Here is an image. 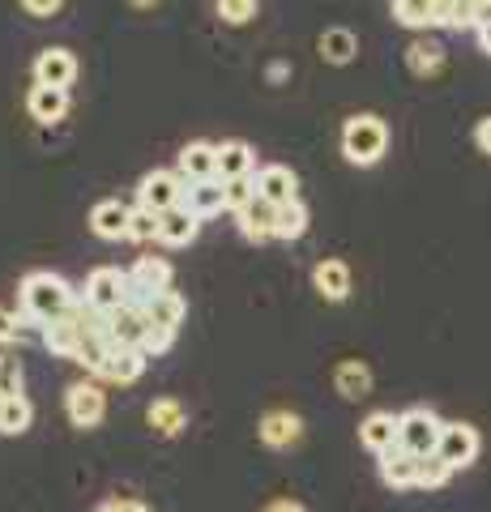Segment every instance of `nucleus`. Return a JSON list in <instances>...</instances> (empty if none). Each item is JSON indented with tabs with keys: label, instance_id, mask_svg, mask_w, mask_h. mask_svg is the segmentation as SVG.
<instances>
[{
	"label": "nucleus",
	"instance_id": "nucleus-1",
	"mask_svg": "<svg viewBox=\"0 0 491 512\" xmlns=\"http://www.w3.org/2000/svg\"><path fill=\"white\" fill-rule=\"evenodd\" d=\"M77 303H82V295H77L60 274H52V269H35V274L22 278V316L35 320L39 329L47 320L73 316Z\"/></svg>",
	"mask_w": 491,
	"mask_h": 512
},
{
	"label": "nucleus",
	"instance_id": "nucleus-2",
	"mask_svg": "<svg viewBox=\"0 0 491 512\" xmlns=\"http://www.w3.org/2000/svg\"><path fill=\"white\" fill-rule=\"evenodd\" d=\"M389 150V128L380 116H351L342 124V154L355 167H376Z\"/></svg>",
	"mask_w": 491,
	"mask_h": 512
},
{
	"label": "nucleus",
	"instance_id": "nucleus-3",
	"mask_svg": "<svg viewBox=\"0 0 491 512\" xmlns=\"http://www.w3.org/2000/svg\"><path fill=\"white\" fill-rule=\"evenodd\" d=\"M440 427L445 423L436 419V410L410 406L406 414H398V444L406 448V453L427 457V453H436V444H440Z\"/></svg>",
	"mask_w": 491,
	"mask_h": 512
},
{
	"label": "nucleus",
	"instance_id": "nucleus-4",
	"mask_svg": "<svg viewBox=\"0 0 491 512\" xmlns=\"http://www.w3.org/2000/svg\"><path fill=\"white\" fill-rule=\"evenodd\" d=\"M184 175L180 171H146L137 184V205L141 210H154V214H167L184 205Z\"/></svg>",
	"mask_w": 491,
	"mask_h": 512
},
{
	"label": "nucleus",
	"instance_id": "nucleus-5",
	"mask_svg": "<svg viewBox=\"0 0 491 512\" xmlns=\"http://www.w3.org/2000/svg\"><path fill=\"white\" fill-rule=\"evenodd\" d=\"M82 299L90 303V308H99V312H116L129 303V274L116 265H99L94 274L86 278V291Z\"/></svg>",
	"mask_w": 491,
	"mask_h": 512
},
{
	"label": "nucleus",
	"instance_id": "nucleus-6",
	"mask_svg": "<svg viewBox=\"0 0 491 512\" xmlns=\"http://www.w3.org/2000/svg\"><path fill=\"white\" fill-rule=\"evenodd\" d=\"M65 410H69L73 427L90 431V427H99L107 419V393L94 380H82V384H73V389L65 393Z\"/></svg>",
	"mask_w": 491,
	"mask_h": 512
},
{
	"label": "nucleus",
	"instance_id": "nucleus-7",
	"mask_svg": "<svg viewBox=\"0 0 491 512\" xmlns=\"http://www.w3.org/2000/svg\"><path fill=\"white\" fill-rule=\"evenodd\" d=\"M158 291H171V261L167 256H137L129 269V303H141Z\"/></svg>",
	"mask_w": 491,
	"mask_h": 512
},
{
	"label": "nucleus",
	"instance_id": "nucleus-8",
	"mask_svg": "<svg viewBox=\"0 0 491 512\" xmlns=\"http://www.w3.org/2000/svg\"><path fill=\"white\" fill-rule=\"evenodd\" d=\"M436 453L445 457L453 470L474 466V457H479V431H474L470 423H445V427H440Z\"/></svg>",
	"mask_w": 491,
	"mask_h": 512
},
{
	"label": "nucleus",
	"instance_id": "nucleus-9",
	"mask_svg": "<svg viewBox=\"0 0 491 512\" xmlns=\"http://www.w3.org/2000/svg\"><path fill=\"white\" fill-rule=\"evenodd\" d=\"M77 77V60L69 47H43L35 56V86H56V90H69Z\"/></svg>",
	"mask_w": 491,
	"mask_h": 512
},
{
	"label": "nucleus",
	"instance_id": "nucleus-10",
	"mask_svg": "<svg viewBox=\"0 0 491 512\" xmlns=\"http://www.w3.org/2000/svg\"><path fill=\"white\" fill-rule=\"evenodd\" d=\"M150 320L146 312L137 308V303H124V308L112 312V325H107V338H112V346H129V350H141L150 338Z\"/></svg>",
	"mask_w": 491,
	"mask_h": 512
},
{
	"label": "nucleus",
	"instance_id": "nucleus-11",
	"mask_svg": "<svg viewBox=\"0 0 491 512\" xmlns=\"http://www.w3.org/2000/svg\"><path fill=\"white\" fill-rule=\"evenodd\" d=\"M376 461H380V483H385V487H393V491L419 487V457H415V453H406L402 444L385 448V453H380Z\"/></svg>",
	"mask_w": 491,
	"mask_h": 512
},
{
	"label": "nucleus",
	"instance_id": "nucleus-12",
	"mask_svg": "<svg viewBox=\"0 0 491 512\" xmlns=\"http://www.w3.org/2000/svg\"><path fill=\"white\" fill-rule=\"evenodd\" d=\"M257 197H265L269 205H291V201H299V180H295V171L291 167H282V163H269V167H261L257 175Z\"/></svg>",
	"mask_w": 491,
	"mask_h": 512
},
{
	"label": "nucleus",
	"instance_id": "nucleus-13",
	"mask_svg": "<svg viewBox=\"0 0 491 512\" xmlns=\"http://www.w3.org/2000/svg\"><path fill=\"white\" fill-rule=\"evenodd\" d=\"M453 5V0H449ZM449 5L445 0H393V18L410 30H427V26H449Z\"/></svg>",
	"mask_w": 491,
	"mask_h": 512
},
{
	"label": "nucleus",
	"instance_id": "nucleus-14",
	"mask_svg": "<svg viewBox=\"0 0 491 512\" xmlns=\"http://www.w3.org/2000/svg\"><path fill=\"white\" fill-rule=\"evenodd\" d=\"M180 175H184V184L218 180V146L214 141H188L180 150Z\"/></svg>",
	"mask_w": 491,
	"mask_h": 512
},
{
	"label": "nucleus",
	"instance_id": "nucleus-15",
	"mask_svg": "<svg viewBox=\"0 0 491 512\" xmlns=\"http://www.w3.org/2000/svg\"><path fill=\"white\" fill-rule=\"evenodd\" d=\"M146 363H150V355H141V350L112 346V350H107V359H103V367L94 376L112 380V384H133V380H141V372H146Z\"/></svg>",
	"mask_w": 491,
	"mask_h": 512
},
{
	"label": "nucleus",
	"instance_id": "nucleus-16",
	"mask_svg": "<svg viewBox=\"0 0 491 512\" xmlns=\"http://www.w3.org/2000/svg\"><path fill=\"white\" fill-rule=\"evenodd\" d=\"M141 312H146V320L150 325H158V329H171L176 333L180 325H184V312H188V303H184V295L180 291H158V295H146L137 303Z\"/></svg>",
	"mask_w": 491,
	"mask_h": 512
},
{
	"label": "nucleus",
	"instance_id": "nucleus-17",
	"mask_svg": "<svg viewBox=\"0 0 491 512\" xmlns=\"http://www.w3.org/2000/svg\"><path fill=\"white\" fill-rule=\"evenodd\" d=\"M312 286H316L321 299L342 303L346 295H351V265L338 261V256H325V261L312 269Z\"/></svg>",
	"mask_w": 491,
	"mask_h": 512
},
{
	"label": "nucleus",
	"instance_id": "nucleus-18",
	"mask_svg": "<svg viewBox=\"0 0 491 512\" xmlns=\"http://www.w3.org/2000/svg\"><path fill=\"white\" fill-rule=\"evenodd\" d=\"M274 218H278V205H269L265 197H252L235 222H240V235L248 244H265V239H274Z\"/></svg>",
	"mask_w": 491,
	"mask_h": 512
},
{
	"label": "nucleus",
	"instance_id": "nucleus-19",
	"mask_svg": "<svg viewBox=\"0 0 491 512\" xmlns=\"http://www.w3.org/2000/svg\"><path fill=\"white\" fill-rule=\"evenodd\" d=\"M129 205L124 201H116V197H107V201H99L90 210V231L99 235V239H129Z\"/></svg>",
	"mask_w": 491,
	"mask_h": 512
},
{
	"label": "nucleus",
	"instance_id": "nucleus-20",
	"mask_svg": "<svg viewBox=\"0 0 491 512\" xmlns=\"http://www.w3.org/2000/svg\"><path fill=\"white\" fill-rule=\"evenodd\" d=\"M82 338H86V333H82V325H77V316H60V320H47V325H43V346L52 350L56 359H77V346H82Z\"/></svg>",
	"mask_w": 491,
	"mask_h": 512
},
{
	"label": "nucleus",
	"instance_id": "nucleus-21",
	"mask_svg": "<svg viewBox=\"0 0 491 512\" xmlns=\"http://www.w3.org/2000/svg\"><path fill=\"white\" fill-rule=\"evenodd\" d=\"M257 436L269 448H291V444H299V436H304V423H299V414H291V410H269L257 427Z\"/></svg>",
	"mask_w": 491,
	"mask_h": 512
},
{
	"label": "nucleus",
	"instance_id": "nucleus-22",
	"mask_svg": "<svg viewBox=\"0 0 491 512\" xmlns=\"http://www.w3.org/2000/svg\"><path fill=\"white\" fill-rule=\"evenodd\" d=\"M26 111L30 120L39 124H56L69 116V90H56V86H30L26 94Z\"/></svg>",
	"mask_w": 491,
	"mask_h": 512
},
{
	"label": "nucleus",
	"instance_id": "nucleus-23",
	"mask_svg": "<svg viewBox=\"0 0 491 512\" xmlns=\"http://www.w3.org/2000/svg\"><path fill=\"white\" fill-rule=\"evenodd\" d=\"M359 444L368 448V453H385V448L398 444V414H389V410H376L368 414V419L359 423Z\"/></svg>",
	"mask_w": 491,
	"mask_h": 512
},
{
	"label": "nucleus",
	"instance_id": "nucleus-24",
	"mask_svg": "<svg viewBox=\"0 0 491 512\" xmlns=\"http://www.w3.org/2000/svg\"><path fill=\"white\" fill-rule=\"evenodd\" d=\"M257 171V154H252L248 141H223L218 146V180H248Z\"/></svg>",
	"mask_w": 491,
	"mask_h": 512
},
{
	"label": "nucleus",
	"instance_id": "nucleus-25",
	"mask_svg": "<svg viewBox=\"0 0 491 512\" xmlns=\"http://www.w3.org/2000/svg\"><path fill=\"white\" fill-rule=\"evenodd\" d=\"M184 210L193 218H214L227 210V197H223V180H201V184H188L184 188Z\"/></svg>",
	"mask_w": 491,
	"mask_h": 512
},
{
	"label": "nucleus",
	"instance_id": "nucleus-26",
	"mask_svg": "<svg viewBox=\"0 0 491 512\" xmlns=\"http://www.w3.org/2000/svg\"><path fill=\"white\" fill-rule=\"evenodd\" d=\"M201 231V218H193L184 210V205H176V210H167L163 214V227H158V244H167V248H188L197 239Z\"/></svg>",
	"mask_w": 491,
	"mask_h": 512
},
{
	"label": "nucleus",
	"instance_id": "nucleus-27",
	"mask_svg": "<svg viewBox=\"0 0 491 512\" xmlns=\"http://www.w3.org/2000/svg\"><path fill=\"white\" fill-rule=\"evenodd\" d=\"M146 423L154 427V436H180V431L188 427V410L176 402V397H158V402H150L146 410Z\"/></svg>",
	"mask_w": 491,
	"mask_h": 512
},
{
	"label": "nucleus",
	"instance_id": "nucleus-28",
	"mask_svg": "<svg viewBox=\"0 0 491 512\" xmlns=\"http://www.w3.org/2000/svg\"><path fill=\"white\" fill-rule=\"evenodd\" d=\"M334 389L346 397V402H359V397H368L372 393V372H368V363H359V359H346L334 367Z\"/></svg>",
	"mask_w": 491,
	"mask_h": 512
},
{
	"label": "nucleus",
	"instance_id": "nucleus-29",
	"mask_svg": "<svg viewBox=\"0 0 491 512\" xmlns=\"http://www.w3.org/2000/svg\"><path fill=\"white\" fill-rule=\"evenodd\" d=\"M30 419H35V406L26 402V393H13L0 402V436H22Z\"/></svg>",
	"mask_w": 491,
	"mask_h": 512
},
{
	"label": "nucleus",
	"instance_id": "nucleus-30",
	"mask_svg": "<svg viewBox=\"0 0 491 512\" xmlns=\"http://www.w3.org/2000/svg\"><path fill=\"white\" fill-rule=\"evenodd\" d=\"M355 52H359V39H355L346 26H329L325 35H321V56H325L329 64H351Z\"/></svg>",
	"mask_w": 491,
	"mask_h": 512
},
{
	"label": "nucleus",
	"instance_id": "nucleus-31",
	"mask_svg": "<svg viewBox=\"0 0 491 512\" xmlns=\"http://www.w3.org/2000/svg\"><path fill=\"white\" fill-rule=\"evenodd\" d=\"M308 231V205L304 201H291V205H278V218H274V239H304Z\"/></svg>",
	"mask_w": 491,
	"mask_h": 512
},
{
	"label": "nucleus",
	"instance_id": "nucleus-32",
	"mask_svg": "<svg viewBox=\"0 0 491 512\" xmlns=\"http://www.w3.org/2000/svg\"><path fill=\"white\" fill-rule=\"evenodd\" d=\"M406 64H410V73L432 77V73L445 69V47H440V43H410Z\"/></svg>",
	"mask_w": 491,
	"mask_h": 512
},
{
	"label": "nucleus",
	"instance_id": "nucleus-33",
	"mask_svg": "<svg viewBox=\"0 0 491 512\" xmlns=\"http://www.w3.org/2000/svg\"><path fill=\"white\" fill-rule=\"evenodd\" d=\"M453 474H457V470H453V466H449V461L440 457V453H427V457H419V491H440V487H445Z\"/></svg>",
	"mask_w": 491,
	"mask_h": 512
},
{
	"label": "nucleus",
	"instance_id": "nucleus-34",
	"mask_svg": "<svg viewBox=\"0 0 491 512\" xmlns=\"http://www.w3.org/2000/svg\"><path fill=\"white\" fill-rule=\"evenodd\" d=\"M158 227H163V214L141 210V205L129 214V239H137V244H154V239H158Z\"/></svg>",
	"mask_w": 491,
	"mask_h": 512
},
{
	"label": "nucleus",
	"instance_id": "nucleus-35",
	"mask_svg": "<svg viewBox=\"0 0 491 512\" xmlns=\"http://www.w3.org/2000/svg\"><path fill=\"white\" fill-rule=\"evenodd\" d=\"M218 5V18H223L227 26H244L257 18V0H214Z\"/></svg>",
	"mask_w": 491,
	"mask_h": 512
},
{
	"label": "nucleus",
	"instance_id": "nucleus-36",
	"mask_svg": "<svg viewBox=\"0 0 491 512\" xmlns=\"http://www.w3.org/2000/svg\"><path fill=\"white\" fill-rule=\"evenodd\" d=\"M223 197H227V214H240L244 205L257 197V180H252V175H248V180H227L223 184Z\"/></svg>",
	"mask_w": 491,
	"mask_h": 512
},
{
	"label": "nucleus",
	"instance_id": "nucleus-37",
	"mask_svg": "<svg viewBox=\"0 0 491 512\" xmlns=\"http://www.w3.org/2000/svg\"><path fill=\"white\" fill-rule=\"evenodd\" d=\"M22 393V363L13 355H0V397Z\"/></svg>",
	"mask_w": 491,
	"mask_h": 512
},
{
	"label": "nucleus",
	"instance_id": "nucleus-38",
	"mask_svg": "<svg viewBox=\"0 0 491 512\" xmlns=\"http://www.w3.org/2000/svg\"><path fill=\"white\" fill-rule=\"evenodd\" d=\"M18 338H22V316H18V312H9L5 303H0V346L18 342Z\"/></svg>",
	"mask_w": 491,
	"mask_h": 512
},
{
	"label": "nucleus",
	"instance_id": "nucleus-39",
	"mask_svg": "<svg viewBox=\"0 0 491 512\" xmlns=\"http://www.w3.org/2000/svg\"><path fill=\"white\" fill-rule=\"evenodd\" d=\"M171 342H176V333L171 329H150V338H146V346H141V355H163V350H171Z\"/></svg>",
	"mask_w": 491,
	"mask_h": 512
},
{
	"label": "nucleus",
	"instance_id": "nucleus-40",
	"mask_svg": "<svg viewBox=\"0 0 491 512\" xmlns=\"http://www.w3.org/2000/svg\"><path fill=\"white\" fill-rule=\"evenodd\" d=\"M60 5H65V0H22V9L30 13V18H52Z\"/></svg>",
	"mask_w": 491,
	"mask_h": 512
},
{
	"label": "nucleus",
	"instance_id": "nucleus-41",
	"mask_svg": "<svg viewBox=\"0 0 491 512\" xmlns=\"http://www.w3.org/2000/svg\"><path fill=\"white\" fill-rule=\"evenodd\" d=\"M474 146H479L483 154H491V116H483L479 124H474Z\"/></svg>",
	"mask_w": 491,
	"mask_h": 512
},
{
	"label": "nucleus",
	"instance_id": "nucleus-42",
	"mask_svg": "<svg viewBox=\"0 0 491 512\" xmlns=\"http://www.w3.org/2000/svg\"><path fill=\"white\" fill-rule=\"evenodd\" d=\"M94 512H150V508L137 504V500H107V504H99Z\"/></svg>",
	"mask_w": 491,
	"mask_h": 512
},
{
	"label": "nucleus",
	"instance_id": "nucleus-43",
	"mask_svg": "<svg viewBox=\"0 0 491 512\" xmlns=\"http://www.w3.org/2000/svg\"><path fill=\"white\" fill-rule=\"evenodd\" d=\"M265 512H308V508L295 500H274V504H265Z\"/></svg>",
	"mask_w": 491,
	"mask_h": 512
},
{
	"label": "nucleus",
	"instance_id": "nucleus-44",
	"mask_svg": "<svg viewBox=\"0 0 491 512\" xmlns=\"http://www.w3.org/2000/svg\"><path fill=\"white\" fill-rule=\"evenodd\" d=\"M479 43H483V52L491 56V18H487V22H479Z\"/></svg>",
	"mask_w": 491,
	"mask_h": 512
},
{
	"label": "nucleus",
	"instance_id": "nucleus-45",
	"mask_svg": "<svg viewBox=\"0 0 491 512\" xmlns=\"http://www.w3.org/2000/svg\"><path fill=\"white\" fill-rule=\"evenodd\" d=\"M133 5H137V9H150V5H158V0H133Z\"/></svg>",
	"mask_w": 491,
	"mask_h": 512
}]
</instances>
